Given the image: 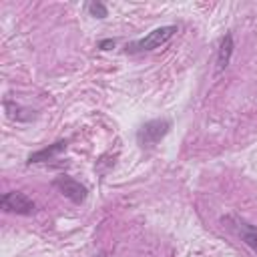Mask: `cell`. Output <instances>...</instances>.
I'll use <instances>...</instances> for the list:
<instances>
[{"instance_id": "obj_1", "label": "cell", "mask_w": 257, "mask_h": 257, "mask_svg": "<svg viewBox=\"0 0 257 257\" xmlns=\"http://www.w3.org/2000/svg\"><path fill=\"white\" fill-rule=\"evenodd\" d=\"M177 32V26L175 24H167V26H159L155 30H151L147 36L126 44V52H147V50H155L163 44H167Z\"/></svg>"}, {"instance_id": "obj_2", "label": "cell", "mask_w": 257, "mask_h": 257, "mask_svg": "<svg viewBox=\"0 0 257 257\" xmlns=\"http://www.w3.org/2000/svg\"><path fill=\"white\" fill-rule=\"evenodd\" d=\"M169 131H171V120L169 118H153V120H147L137 131V143L143 149H151L157 143H161V139H165Z\"/></svg>"}, {"instance_id": "obj_3", "label": "cell", "mask_w": 257, "mask_h": 257, "mask_svg": "<svg viewBox=\"0 0 257 257\" xmlns=\"http://www.w3.org/2000/svg\"><path fill=\"white\" fill-rule=\"evenodd\" d=\"M2 209L6 213H16V215H32L34 213V201L20 193V191H10V193H4L2 195V201H0Z\"/></svg>"}, {"instance_id": "obj_4", "label": "cell", "mask_w": 257, "mask_h": 257, "mask_svg": "<svg viewBox=\"0 0 257 257\" xmlns=\"http://www.w3.org/2000/svg\"><path fill=\"white\" fill-rule=\"evenodd\" d=\"M54 187H56L66 199H70L74 205L84 203V199H86V195H88V189H86L80 181H76V179H72V177H66V175L56 177V179H54Z\"/></svg>"}, {"instance_id": "obj_5", "label": "cell", "mask_w": 257, "mask_h": 257, "mask_svg": "<svg viewBox=\"0 0 257 257\" xmlns=\"http://www.w3.org/2000/svg\"><path fill=\"white\" fill-rule=\"evenodd\" d=\"M233 50H235V44H233V36L227 32L221 42H219V50H217V70H225L231 62V56H233Z\"/></svg>"}, {"instance_id": "obj_6", "label": "cell", "mask_w": 257, "mask_h": 257, "mask_svg": "<svg viewBox=\"0 0 257 257\" xmlns=\"http://www.w3.org/2000/svg\"><path fill=\"white\" fill-rule=\"evenodd\" d=\"M66 145H68L66 141H56L54 145L44 147V149L32 153V155L28 157V163H44V161H52L56 155H60L62 151H66Z\"/></svg>"}, {"instance_id": "obj_7", "label": "cell", "mask_w": 257, "mask_h": 257, "mask_svg": "<svg viewBox=\"0 0 257 257\" xmlns=\"http://www.w3.org/2000/svg\"><path fill=\"white\" fill-rule=\"evenodd\" d=\"M235 223H237V231H239V235L243 237V241L247 243V245H251L253 249H257V229H253L247 221H243V219H235Z\"/></svg>"}, {"instance_id": "obj_8", "label": "cell", "mask_w": 257, "mask_h": 257, "mask_svg": "<svg viewBox=\"0 0 257 257\" xmlns=\"http://www.w3.org/2000/svg\"><path fill=\"white\" fill-rule=\"evenodd\" d=\"M86 10H88L94 18H106V16H108V10H106V6H104L102 2H88V4H86Z\"/></svg>"}, {"instance_id": "obj_9", "label": "cell", "mask_w": 257, "mask_h": 257, "mask_svg": "<svg viewBox=\"0 0 257 257\" xmlns=\"http://www.w3.org/2000/svg\"><path fill=\"white\" fill-rule=\"evenodd\" d=\"M98 46H100L102 50H108L110 46H114V40H100V42H98Z\"/></svg>"}, {"instance_id": "obj_10", "label": "cell", "mask_w": 257, "mask_h": 257, "mask_svg": "<svg viewBox=\"0 0 257 257\" xmlns=\"http://www.w3.org/2000/svg\"><path fill=\"white\" fill-rule=\"evenodd\" d=\"M96 257H102V255H96Z\"/></svg>"}]
</instances>
